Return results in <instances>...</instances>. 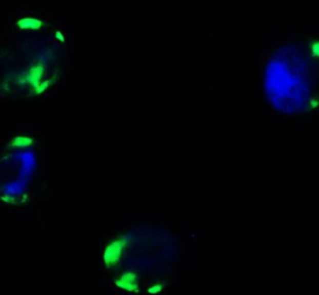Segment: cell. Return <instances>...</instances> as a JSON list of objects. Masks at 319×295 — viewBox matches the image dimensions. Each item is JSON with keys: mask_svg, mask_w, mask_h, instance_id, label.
Instances as JSON below:
<instances>
[{"mask_svg": "<svg viewBox=\"0 0 319 295\" xmlns=\"http://www.w3.org/2000/svg\"><path fill=\"white\" fill-rule=\"evenodd\" d=\"M2 199L4 202H7V203H13L14 202V198L13 197H10V196H4V197H2Z\"/></svg>", "mask_w": 319, "mask_h": 295, "instance_id": "11", "label": "cell"}, {"mask_svg": "<svg viewBox=\"0 0 319 295\" xmlns=\"http://www.w3.org/2000/svg\"><path fill=\"white\" fill-rule=\"evenodd\" d=\"M53 83V80H46V81H42V82L39 83V85H36L35 88H34V91H35V94H43V92L46 91V90L49 89V86Z\"/></svg>", "mask_w": 319, "mask_h": 295, "instance_id": "7", "label": "cell"}, {"mask_svg": "<svg viewBox=\"0 0 319 295\" xmlns=\"http://www.w3.org/2000/svg\"><path fill=\"white\" fill-rule=\"evenodd\" d=\"M43 75H44V65H43V64H36L35 66H33V68L29 70L27 76H25V80L23 81V82L31 83V85L35 88L36 85H39V83L42 82L40 80H42Z\"/></svg>", "mask_w": 319, "mask_h": 295, "instance_id": "3", "label": "cell"}, {"mask_svg": "<svg viewBox=\"0 0 319 295\" xmlns=\"http://www.w3.org/2000/svg\"><path fill=\"white\" fill-rule=\"evenodd\" d=\"M33 142H34L33 138L25 137V136H18V137H15L13 141H11L9 146L11 149H25V147L31 146Z\"/></svg>", "mask_w": 319, "mask_h": 295, "instance_id": "5", "label": "cell"}, {"mask_svg": "<svg viewBox=\"0 0 319 295\" xmlns=\"http://www.w3.org/2000/svg\"><path fill=\"white\" fill-rule=\"evenodd\" d=\"M162 286H164L162 283H156V284L151 285L150 288L147 289V293L149 294H157V293H160V291H161Z\"/></svg>", "mask_w": 319, "mask_h": 295, "instance_id": "8", "label": "cell"}, {"mask_svg": "<svg viewBox=\"0 0 319 295\" xmlns=\"http://www.w3.org/2000/svg\"><path fill=\"white\" fill-rule=\"evenodd\" d=\"M55 37H56V39L59 40V41H62V43L65 41V37H64V35L62 34V31H56V33H55Z\"/></svg>", "mask_w": 319, "mask_h": 295, "instance_id": "10", "label": "cell"}, {"mask_svg": "<svg viewBox=\"0 0 319 295\" xmlns=\"http://www.w3.org/2000/svg\"><path fill=\"white\" fill-rule=\"evenodd\" d=\"M16 25H18L19 29L22 30H39L42 28L43 22L39 19H34V18H24L20 19L16 22Z\"/></svg>", "mask_w": 319, "mask_h": 295, "instance_id": "4", "label": "cell"}, {"mask_svg": "<svg viewBox=\"0 0 319 295\" xmlns=\"http://www.w3.org/2000/svg\"><path fill=\"white\" fill-rule=\"evenodd\" d=\"M308 108H309L310 110H315V109H318V108H319V96H314V97L310 98Z\"/></svg>", "mask_w": 319, "mask_h": 295, "instance_id": "9", "label": "cell"}, {"mask_svg": "<svg viewBox=\"0 0 319 295\" xmlns=\"http://www.w3.org/2000/svg\"><path fill=\"white\" fill-rule=\"evenodd\" d=\"M135 242V238L131 234H125V236H120L117 238L112 239L106 248L104 249V264L107 268H114L118 264L121 257H123L124 251L130 248Z\"/></svg>", "mask_w": 319, "mask_h": 295, "instance_id": "1", "label": "cell"}, {"mask_svg": "<svg viewBox=\"0 0 319 295\" xmlns=\"http://www.w3.org/2000/svg\"><path fill=\"white\" fill-rule=\"evenodd\" d=\"M114 284L127 291H138V273L135 270H127L115 280Z\"/></svg>", "mask_w": 319, "mask_h": 295, "instance_id": "2", "label": "cell"}, {"mask_svg": "<svg viewBox=\"0 0 319 295\" xmlns=\"http://www.w3.org/2000/svg\"><path fill=\"white\" fill-rule=\"evenodd\" d=\"M308 48L310 51V55L313 57H317L319 59V40H310L308 43Z\"/></svg>", "mask_w": 319, "mask_h": 295, "instance_id": "6", "label": "cell"}]
</instances>
